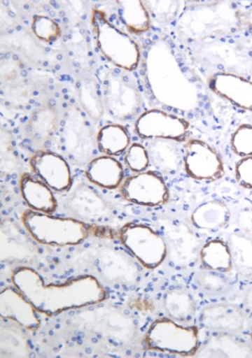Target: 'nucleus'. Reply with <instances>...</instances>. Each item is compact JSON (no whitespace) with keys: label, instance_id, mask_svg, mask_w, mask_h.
Listing matches in <instances>:
<instances>
[{"label":"nucleus","instance_id":"nucleus-1","mask_svg":"<svg viewBox=\"0 0 252 358\" xmlns=\"http://www.w3.org/2000/svg\"><path fill=\"white\" fill-rule=\"evenodd\" d=\"M11 281L39 313L48 315L94 306L106 298L103 285L92 275H80L63 283L46 285L35 269L20 266L13 271Z\"/></svg>","mask_w":252,"mask_h":358},{"label":"nucleus","instance_id":"nucleus-2","mask_svg":"<svg viewBox=\"0 0 252 358\" xmlns=\"http://www.w3.org/2000/svg\"><path fill=\"white\" fill-rule=\"evenodd\" d=\"M244 31L243 10L234 1L195 2L184 6L175 23V36L180 43L230 37Z\"/></svg>","mask_w":252,"mask_h":358},{"label":"nucleus","instance_id":"nucleus-3","mask_svg":"<svg viewBox=\"0 0 252 358\" xmlns=\"http://www.w3.org/2000/svg\"><path fill=\"white\" fill-rule=\"evenodd\" d=\"M192 60L210 76L216 73L252 75V49L232 36L188 45Z\"/></svg>","mask_w":252,"mask_h":358},{"label":"nucleus","instance_id":"nucleus-4","mask_svg":"<svg viewBox=\"0 0 252 358\" xmlns=\"http://www.w3.org/2000/svg\"><path fill=\"white\" fill-rule=\"evenodd\" d=\"M21 221L29 236L44 245H78L90 236L86 223L74 217H55L29 209L23 213Z\"/></svg>","mask_w":252,"mask_h":358},{"label":"nucleus","instance_id":"nucleus-5","mask_svg":"<svg viewBox=\"0 0 252 358\" xmlns=\"http://www.w3.org/2000/svg\"><path fill=\"white\" fill-rule=\"evenodd\" d=\"M99 73L100 90L108 115L119 121L136 117L141 107V96L137 80L132 73L107 66Z\"/></svg>","mask_w":252,"mask_h":358},{"label":"nucleus","instance_id":"nucleus-6","mask_svg":"<svg viewBox=\"0 0 252 358\" xmlns=\"http://www.w3.org/2000/svg\"><path fill=\"white\" fill-rule=\"evenodd\" d=\"M91 27L97 48L111 64L122 70H136L140 62V48L127 34L113 24L103 11L92 13Z\"/></svg>","mask_w":252,"mask_h":358},{"label":"nucleus","instance_id":"nucleus-7","mask_svg":"<svg viewBox=\"0 0 252 358\" xmlns=\"http://www.w3.org/2000/svg\"><path fill=\"white\" fill-rule=\"evenodd\" d=\"M150 350L188 357L199 351V330L196 327L179 325L170 318L155 320L145 336Z\"/></svg>","mask_w":252,"mask_h":358},{"label":"nucleus","instance_id":"nucleus-8","mask_svg":"<svg viewBox=\"0 0 252 358\" xmlns=\"http://www.w3.org/2000/svg\"><path fill=\"white\" fill-rule=\"evenodd\" d=\"M74 321L83 330L115 342L128 344L136 338L134 320L115 306L96 307L79 313Z\"/></svg>","mask_w":252,"mask_h":358},{"label":"nucleus","instance_id":"nucleus-9","mask_svg":"<svg viewBox=\"0 0 252 358\" xmlns=\"http://www.w3.org/2000/svg\"><path fill=\"white\" fill-rule=\"evenodd\" d=\"M119 236L122 245L143 267L154 269L165 260L167 255L166 240L150 227L130 222L122 227Z\"/></svg>","mask_w":252,"mask_h":358},{"label":"nucleus","instance_id":"nucleus-10","mask_svg":"<svg viewBox=\"0 0 252 358\" xmlns=\"http://www.w3.org/2000/svg\"><path fill=\"white\" fill-rule=\"evenodd\" d=\"M61 141L62 150L76 162H90L97 147L90 122L77 109H71L62 121Z\"/></svg>","mask_w":252,"mask_h":358},{"label":"nucleus","instance_id":"nucleus-11","mask_svg":"<svg viewBox=\"0 0 252 358\" xmlns=\"http://www.w3.org/2000/svg\"><path fill=\"white\" fill-rule=\"evenodd\" d=\"M183 169L189 178L206 182L216 181L225 175L224 163L217 151L195 138L183 145Z\"/></svg>","mask_w":252,"mask_h":358},{"label":"nucleus","instance_id":"nucleus-12","mask_svg":"<svg viewBox=\"0 0 252 358\" xmlns=\"http://www.w3.org/2000/svg\"><path fill=\"white\" fill-rule=\"evenodd\" d=\"M122 197L130 203L149 208L166 204L169 191L162 176L147 171L130 176L120 187Z\"/></svg>","mask_w":252,"mask_h":358},{"label":"nucleus","instance_id":"nucleus-13","mask_svg":"<svg viewBox=\"0 0 252 358\" xmlns=\"http://www.w3.org/2000/svg\"><path fill=\"white\" fill-rule=\"evenodd\" d=\"M188 121L184 117L161 109H150L137 117L134 129L143 140L168 138L181 141L189 130Z\"/></svg>","mask_w":252,"mask_h":358},{"label":"nucleus","instance_id":"nucleus-14","mask_svg":"<svg viewBox=\"0 0 252 358\" xmlns=\"http://www.w3.org/2000/svg\"><path fill=\"white\" fill-rule=\"evenodd\" d=\"M69 191L63 206L71 216L91 222L107 221L111 216L112 206L90 185L79 183Z\"/></svg>","mask_w":252,"mask_h":358},{"label":"nucleus","instance_id":"nucleus-15","mask_svg":"<svg viewBox=\"0 0 252 358\" xmlns=\"http://www.w3.org/2000/svg\"><path fill=\"white\" fill-rule=\"evenodd\" d=\"M132 256L116 248H100L95 259L97 271L107 284H133L137 280L139 268Z\"/></svg>","mask_w":252,"mask_h":358},{"label":"nucleus","instance_id":"nucleus-16","mask_svg":"<svg viewBox=\"0 0 252 358\" xmlns=\"http://www.w3.org/2000/svg\"><path fill=\"white\" fill-rule=\"evenodd\" d=\"M29 165L34 173L53 191L62 193L71 188L70 166L62 155L52 151L38 150L29 159Z\"/></svg>","mask_w":252,"mask_h":358},{"label":"nucleus","instance_id":"nucleus-17","mask_svg":"<svg viewBox=\"0 0 252 358\" xmlns=\"http://www.w3.org/2000/svg\"><path fill=\"white\" fill-rule=\"evenodd\" d=\"M39 311L15 286H8L0 294V317L19 324L25 330L36 331L41 327Z\"/></svg>","mask_w":252,"mask_h":358},{"label":"nucleus","instance_id":"nucleus-18","mask_svg":"<svg viewBox=\"0 0 252 358\" xmlns=\"http://www.w3.org/2000/svg\"><path fill=\"white\" fill-rule=\"evenodd\" d=\"M209 90L235 106L252 112V82L243 76L216 73L208 79Z\"/></svg>","mask_w":252,"mask_h":358},{"label":"nucleus","instance_id":"nucleus-19","mask_svg":"<svg viewBox=\"0 0 252 358\" xmlns=\"http://www.w3.org/2000/svg\"><path fill=\"white\" fill-rule=\"evenodd\" d=\"M200 322L206 329L238 334L245 329L246 315L238 306L225 303L204 307L200 313Z\"/></svg>","mask_w":252,"mask_h":358},{"label":"nucleus","instance_id":"nucleus-20","mask_svg":"<svg viewBox=\"0 0 252 358\" xmlns=\"http://www.w3.org/2000/svg\"><path fill=\"white\" fill-rule=\"evenodd\" d=\"M150 164L160 174L175 175L183 166V146L168 138L148 140L145 145Z\"/></svg>","mask_w":252,"mask_h":358},{"label":"nucleus","instance_id":"nucleus-21","mask_svg":"<svg viewBox=\"0 0 252 358\" xmlns=\"http://www.w3.org/2000/svg\"><path fill=\"white\" fill-rule=\"evenodd\" d=\"M21 196L29 208L35 212L52 214L57 208V201L48 185L29 173L21 176Z\"/></svg>","mask_w":252,"mask_h":358},{"label":"nucleus","instance_id":"nucleus-22","mask_svg":"<svg viewBox=\"0 0 252 358\" xmlns=\"http://www.w3.org/2000/svg\"><path fill=\"white\" fill-rule=\"evenodd\" d=\"M35 255V248L29 239L14 222L4 220L1 223V260L23 262Z\"/></svg>","mask_w":252,"mask_h":358},{"label":"nucleus","instance_id":"nucleus-23","mask_svg":"<svg viewBox=\"0 0 252 358\" xmlns=\"http://www.w3.org/2000/svg\"><path fill=\"white\" fill-rule=\"evenodd\" d=\"M86 178L101 188L113 189L120 187L124 180V168L115 158L101 155L88 163Z\"/></svg>","mask_w":252,"mask_h":358},{"label":"nucleus","instance_id":"nucleus-24","mask_svg":"<svg viewBox=\"0 0 252 358\" xmlns=\"http://www.w3.org/2000/svg\"><path fill=\"white\" fill-rule=\"evenodd\" d=\"M230 217V210L224 201L209 200L203 202L192 210L190 220L197 229L217 231L227 226Z\"/></svg>","mask_w":252,"mask_h":358},{"label":"nucleus","instance_id":"nucleus-25","mask_svg":"<svg viewBox=\"0 0 252 358\" xmlns=\"http://www.w3.org/2000/svg\"><path fill=\"white\" fill-rule=\"evenodd\" d=\"M4 320V319H2ZM0 353L3 357H29L31 345L24 328L16 322L8 321L2 323L0 335Z\"/></svg>","mask_w":252,"mask_h":358},{"label":"nucleus","instance_id":"nucleus-26","mask_svg":"<svg viewBox=\"0 0 252 358\" xmlns=\"http://www.w3.org/2000/svg\"><path fill=\"white\" fill-rule=\"evenodd\" d=\"M118 17L130 33L141 35L149 31L151 19L144 1H116Z\"/></svg>","mask_w":252,"mask_h":358},{"label":"nucleus","instance_id":"nucleus-27","mask_svg":"<svg viewBox=\"0 0 252 358\" xmlns=\"http://www.w3.org/2000/svg\"><path fill=\"white\" fill-rule=\"evenodd\" d=\"M163 307L168 317L176 322H190L196 315L195 299L182 289H172L164 294Z\"/></svg>","mask_w":252,"mask_h":358},{"label":"nucleus","instance_id":"nucleus-28","mask_svg":"<svg viewBox=\"0 0 252 358\" xmlns=\"http://www.w3.org/2000/svg\"><path fill=\"white\" fill-rule=\"evenodd\" d=\"M96 143L100 152L108 157H118L128 150L130 137L124 126L109 124L103 126L97 133Z\"/></svg>","mask_w":252,"mask_h":358},{"label":"nucleus","instance_id":"nucleus-29","mask_svg":"<svg viewBox=\"0 0 252 358\" xmlns=\"http://www.w3.org/2000/svg\"><path fill=\"white\" fill-rule=\"evenodd\" d=\"M233 266L237 272L248 280H252V238L241 230L234 231L229 237Z\"/></svg>","mask_w":252,"mask_h":358},{"label":"nucleus","instance_id":"nucleus-30","mask_svg":"<svg viewBox=\"0 0 252 358\" xmlns=\"http://www.w3.org/2000/svg\"><path fill=\"white\" fill-rule=\"evenodd\" d=\"M200 258L205 269L225 273L233 267L228 243L220 239L210 240L202 247Z\"/></svg>","mask_w":252,"mask_h":358},{"label":"nucleus","instance_id":"nucleus-31","mask_svg":"<svg viewBox=\"0 0 252 358\" xmlns=\"http://www.w3.org/2000/svg\"><path fill=\"white\" fill-rule=\"evenodd\" d=\"M200 357H245L251 355L250 348L232 334H226L209 340L200 352Z\"/></svg>","mask_w":252,"mask_h":358},{"label":"nucleus","instance_id":"nucleus-32","mask_svg":"<svg viewBox=\"0 0 252 358\" xmlns=\"http://www.w3.org/2000/svg\"><path fill=\"white\" fill-rule=\"evenodd\" d=\"M78 99L83 110L92 120L99 121L102 117L104 103L99 83L90 79L80 83Z\"/></svg>","mask_w":252,"mask_h":358},{"label":"nucleus","instance_id":"nucleus-33","mask_svg":"<svg viewBox=\"0 0 252 358\" xmlns=\"http://www.w3.org/2000/svg\"><path fill=\"white\" fill-rule=\"evenodd\" d=\"M183 1H144L150 19L155 23L167 25L178 18Z\"/></svg>","mask_w":252,"mask_h":358},{"label":"nucleus","instance_id":"nucleus-34","mask_svg":"<svg viewBox=\"0 0 252 358\" xmlns=\"http://www.w3.org/2000/svg\"><path fill=\"white\" fill-rule=\"evenodd\" d=\"M56 113L52 108H46L37 111L33 115L29 127L34 138L38 141H46L56 129Z\"/></svg>","mask_w":252,"mask_h":358},{"label":"nucleus","instance_id":"nucleus-35","mask_svg":"<svg viewBox=\"0 0 252 358\" xmlns=\"http://www.w3.org/2000/svg\"><path fill=\"white\" fill-rule=\"evenodd\" d=\"M195 281L202 292L213 296L225 293L229 289L228 280L222 273L209 269L197 273Z\"/></svg>","mask_w":252,"mask_h":358},{"label":"nucleus","instance_id":"nucleus-36","mask_svg":"<svg viewBox=\"0 0 252 358\" xmlns=\"http://www.w3.org/2000/svg\"><path fill=\"white\" fill-rule=\"evenodd\" d=\"M31 27L34 35L46 43L56 41L62 35L61 28L57 21L48 15H34Z\"/></svg>","mask_w":252,"mask_h":358},{"label":"nucleus","instance_id":"nucleus-37","mask_svg":"<svg viewBox=\"0 0 252 358\" xmlns=\"http://www.w3.org/2000/svg\"><path fill=\"white\" fill-rule=\"evenodd\" d=\"M230 145L233 152L239 157H252V125L239 126L231 136Z\"/></svg>","mask_w":252,"mask_h":358},{"label":"nucleus","instance_id":"nucleus-38","mask_svg":"<svg viewBox=\"0 0 252 358\" xmlns=\"http://www.w3.org/2000/svg\"><path fill=\"white\" fill-rule=\"evenodd\" d=\"M125 164L130 171L136 173L145 171L150 165L149 155L146 147L138 143L130 145L125 153Z\"/></svg>","mask_w":252,"mask_h":358},{"label":"nucleus","instance_id":"nucleus-39","mask_svg":"<svg viewBox=\"0 0 252 358\" xmlns=\"http://www.w3.org/2000/svg\"><path fill=\"white\" fill-rule=\"evenodd\" d=\"M235 178L242 187L252 189V157L243 158L237 164Z\"/></svg>","mask_w":252,"mask_h":358},{"label":"nucleus","instance_id":"nucleus-40","mask_svg":"<svg viewBox=\"0 0 252 358\" xmlns=\"http://www.w3.org/2000/svg\"><path fill=\"white\" fill-rule=\"evenodd\" d=\"M239 230L252 238V208L239 210L237 216Z\"/></svg>","mask_w":252,"mask_h":358},{"label":"nucleus","instance_id":"nucleus-41","mask_svg":"<svg viewBox=\"0 0 252 358\" xmlns=\"http://www.w3.org/2000/svg\"><path fill=\"white\" fill-rule=\"evenodd\" d=\"M244 31L248 32L252 37V6L243 10Z\"/></svg>","mask_w":252,"mask_h":358},{"label":"nucleus","instance_id":"nucleus-42","mask_svg":"<svg viewBox=\"0 0 252 358\" xmlns=\"http://www.w3.org/2000/svg\"><path fill=\"white\" fill-rule=\"evenodd\" d=\"M244 306L247 313L252 315V288L248 289L244 297Z\"/></svg>","mask_w":252,"mask_h":358},{"label":"nucleus","instance_id":"nucleus-43","mask_svg":"<svg viewBox=\"0 0 252 358\" xmlns=\"http://www.w3.org/2000/svg\"><path fill=\"white\" fill-rule=\"evenodd\" d=\"M251 342H252V332H251Z\"/></svg>","mask_w":252,"mask_h":358}]
</instances>
